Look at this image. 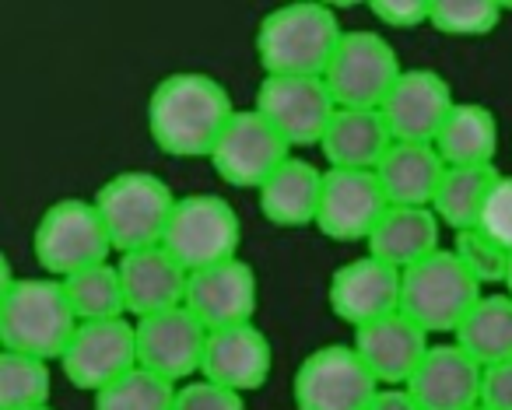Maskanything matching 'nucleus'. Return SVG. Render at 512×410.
<instances>
[{"instance_id":"f257e3e1","label":"nucleus","mask_w":512,"mask_h":410,"mask_svg":"<svg viewBox=\"0 0 512 410\" xmlns=\"http://www.w3.org/2000/svg\"><path fill=\"white\" fill-rule=\"evenodd\" d=\"M239 109L218 78L176 71L155 85L148 99V134L162 155L211 158Z\"/></svg>"},{"instance_id":"f03ea898","label":"nucleus","mask_w":512,"mask_h":410,"mask_svg":"<svg viewBox=\"0 0 512 410\" xmlns=\"http://www.w3.org/2000/svg\"><path fill=\"white\" fill-rule=\"evenodd\" d=\"M344 29L327 4L302 0L274 8L256 29V57L264 74L281 78H323Z\"/></svg>"},{"instance_id":"7ed1b4c3","label":"nucleus","mask_w":512,"mask_h":410,"mask_svg":"<svg viewBox=\"0 0 512 410\" xmlns=\"http://www.w3.org/2000/svg\"><path fill=\"white\" fill-rule=\"evenodd\" d=\"M81 319L71 309L64 284L57 277H18L0 291V344L4 351L60 361Z\"/></svg>"},{"instance_id":"20e7f679","label":"nucleus","mask_w":512,"mask_h":410,"mask_svg":"<svg viewBox=\"0 0 512 410\" xmlns=\"http://www.w3.org/2000/svg\"><path fill=\"white\" fill-rule=\"evenodd\" d=\"M176 200L179 197L169 190V183L151 176V172L134 169L106 179L95 193V207H99L102 225L113 239L116 256L162 246Z\"/></svg>"},{"instance_id":"39448f33","label":"nucleus","mask_w":512,"mask_h":410,"mask_svg":"<svg viewBox=\"0 0 512 410\" xmlns=\"http://www.w3.org/2000/svg\"><path fill=\"white\" fill-rule=\"evenodd\" d=\"M32 249H36L39 267L57 281L109 263L116 253L95 200L81 197H64L46 207L32 232Z\"/></svg>"},{"instance_id":"423d86ee","label":"nucleus","mask_w":512,"mask_h":410,"mask_svg":"<svg viewBox=\"0 0 512 410\" xmlns=\"http://www.w3.org/2000/svg\"><path fill=\"white\" fill-rule=\"evenodd\" d=\"M484 288L467 274L456 253L442 246L418 267L404 270V295H400V312L414 319L432 337H453L481 302Z\"/></svg>"},{"instance_id":"0eeeda50","label":"nucleus","mask_w":512,"mask_h":410,"mask_svg":"<svg viewBox=\"0 0 512 410\" xmlns=\"http://www.w3.org/2000/svg\"><path fill=\"white\" fill-rule=\"evenodd\" d=\"M242 221L225 197L214 193H186L176 200V211L165 228L162 246L186 270H204L239 256Z\"/></svg>"},{"instance_id":"6e6552de","label":"nucleus","mask_w":512,"mask_h":410,"mask_svg":"<svg viewBox=\"0 0 512 410\" xmlns=\"http://www.w3.org/2000/svg\"><path fill=\"white\" fill-rule=\"evenodd\" d=\"M400 74H404L400 57L383 32L351 29L344 32L323 81H327L337 106L379 109L386 102V95H390V88L397 85Z\"/></svg>"},{"instance_id":"1a4fd4ad","label":"nucleus","mask_w":512,"mask_h":410,"mask_svg":"<svg viewBox=\"0 0 512 410\" xmlns=\"http://www.w3.org/2000/svg\"><path fill=\"white\" fill-rule=\"evenodd\" d=\"M376 375L355 351V344L316 347L295 368L292 393L299 410H365L379 393Z\"/></svg>"},{"instance_id":"9d476101","label":"nucleus","mask_w":512,"mask_h":410,"mask_svg":"<svg viewBox=\"0 0 512 410\" xmlns=\"http://www.w3.org/2000/svg\"><path fill=\"white\" fill-rule=\"evenodd\" d=\"M57 365L74 389H85L92 396L102 393L109 382H116L130 368L141 365V358H137V323L130 316L81 323Z\"/></svg>"},{"instance_id":"9b49d317","label":"nucleus","mask_w":512,"mask_h":410,"mask_svg":"<svg viewBox=\"0 0 512 410\" xmlns=\"http://www.w3.org/2000/svg\"><path fill=\"white\" fill-rule=\"evenodd\" d=\"M288 158H292V144L256 109H239L221 134L211 165L218 179H225L235 190H260Z\"/></svg>"},{"instance_id":"f8f14e48","label":"nucleus","mask_w":512,"mask_h":410,"mask_svg":"<svg viewBox=\"0 0 512 410\" xmlns=\"http://www.w3.org/2000/svg\"><path fill=\"white\" fill-rule=\"evenodd\" d=\"M253 109L285 137L292 148L320 144L323 130L330 127L337 113V102L323 78H281L264 74L256 88Z\"/></svg>"},{"instance_id":"ddd939ff","label":"nucleus","mask_w":512,"mask_h":410,"mask_svg":"<svg viewBox=\"0 0 512 410\" xmlns=\"http://www.w3.org/2000/svg\"><path fill=\"white\" fill-rule=\"evenodd\" d=\"M134 323H137V358H141V368L176 382V386L197 379L200 365H204L207 333L211 330L186 305L155 312V316H141Z\"/></svg>"},{"instance_id":"4468645a","label":"nucleus","mask_w":512,"mask_h":410,"mask_svg":"<svg viewBox=\"0 0 512 410\" xmlns=\"http://www.w3.org/2000/svg\"><path fill=\"white\" fill-rule=\"evenodd\" d=\"M400 295H404V270L390 267L372 253L341 263L330 274L327 288L330 312L351 330H362L376 319L400 312Z\"/></svg>"},{"instance_id":"2eb2a0df","label":"nucleus","mask_w":512,"mask_h":410,"mask_svg":"<svg viewBox=\"0 0 512 410\" xmlns=\"http://www.w3.org/2000/svg\"><path fill=\"white\" fill-rule=\"evenodd\" d=\"M390 207L376 172L327 169L316 228L334 242H369Z\"/></svg>"},{"instance_id":"dca6fc26","label":"nucleus","mask_w":512,"mask_h":410,"mask_svg":"<svg viewBox=\"0 0 512 410\" xmlns=\"http://www.w3.org/2000/svg\"><path fill=\"white\" fill-rule=\"evenodd\" d=\"M456 109L453 88L439 71L428 67H411L397 78L386 102L379 106L393 141L435 144L439 130L446 127L449 113Z\"/></svg>"},{"instance_id":"f3484780","label":"nucleus","mask_w":512,"mask_h":410,"mask_svg":"<svg viewBox=\"0 0 512 410\" xmlns=\"http://www.w3.org/2000/svg\"><path fill=\"white\" fill-rule=\"evenodd\" d=\"M256 302H260V284L253 267L235 256V260L193 270L183 305L207 330H228V326L253 323Z\"/></svg>"},{"instance_id":"a211bd4d","label":"nucleus","mask_w":512,"mask_h":410,"mask_svg":"<svg viewBox=\"0 0 512 410\" xmlns=\"http://www.w3.org/2000/svg\"><path fill=\"white\" fill-rule=\"evenodd\" d=\"M484 365L474 354L463 351L456 340L432 344L418 372L407 382V393L421 410H470L481 403Z\"/></svg>"},{"instance_id":"6ab92c4d","label":"nucleus","mask_w":512,"mask_h":410,"mask_svg":"<svg viewBox=\"0 0 512 410\" xmlns=\"http://www.w3.org/2000/svg\"><path fill=\"white\" fill-rule=\"evenodd\" d=\"M355 351L362 354V361L369 365V372L376 375V382L383 389L407 386L411 375L418 372V365L425 361L428 347L435 344L432 333H425L414 323L407 312H393L386 319L355 330Z\"/></svg>"},{"instance_id":"aec40b11","label":"nucleus","mask_w":512,"mask_h":410,"mask_svg":"<svg viewBox=\"0 0 512 410\" xmlns=\"http://www.w3.org/2000/svg\"><path fill=\"white\" fill-rule=\"evenodd\" d=\"M271 368H274V347L256 323L207 333L204 365H200L204 379L246 396L256 393V389L271 379Z\"/></svg>"},{"instance_id":"412c9836","label":"nucleus","mask_w":512,"mask_h":410,"mask_svg":"<svg viewBox=\"0 0 512 410\" xmlns=\"http://www.w3.org/2000/svg\"><path fill=\"white\" fill-rule=\"evenodd\" d=\"M116 267H120L123 295H127V312L134 319L155 316V312L176 309V305L186 302L190 270L165 246L120 253L116 256Z\"/></svg>"},{"instance_id":"4be33fe9","label":"nucleus","mask_w":512,"mask_h":410,"mask_svg":"<svg viewBox=\"0 0 512 410\" xmlns=\"http://www.w3.org/2000/svg\"><path fill=\"white\" fill-rule=\"evenodd\" d=\"M393 134L379 109H344L337 106L330 127L323 130L320 151L330 169H362L376 172L383 155L390 151Z\"/></svg>"},{"instance_id":"5701e85b","label":"nucleus","mask_w":512,"mask_h":410,"mask_svg":"<svg viewBox=\"0 0 512 410\" xmlns=\"http://www.w3.org/2000/svg\"><path fill=\"white\" fill-rule=\"evenodd\" d=\"M376 176L393 207H432L435 190L446 176V162L435 144L393 141L376 165Z\"/></svg>"},{"instance_id":"b1692460","label":"nucleus","mask_w":512,"mask_h":410,"mask_svg":"<svg viewBox=\"0 0 512 410\" xmlns=\"http://www.w3.org/2000/svg\"><path fill=\"white\" fill-rule=\"evenodd\" d=\"M323 176L327 172H320L313 162L292 155L256 190L260 214L278 228L316 225V214H320V200H323Z\"/></svg>"},{"instance_id":"393cba45","label":"nucleus","mask_w":512,"mask_h":410,"mask_svg":"<svg viewBox=\"0 0 512 410\" xmlns=\"http://www.w3.org/2000/svg\"><path fill=\"white\" fill-rule=\"evenodd\" d=\"M365 246L390 267L411 270L442 249V221L432 207H390Z\"/></svg>"},{"instance_id":"a878e982","label":"nucleus","mask_w":512,"mask_h":410,"mask_svg":"<svg viewBox=\"0 0 512 410\" xmlns=\"http://www.w3.org/2000/svg\"><path fill=\"white\" fill-rule=\"evenodd\" d=\"M446 165H495L498 151V120L481 102H456L446 127L435 137Z\"/></svg>"},{"instance_id":"bb28decb","label":"nucleus","mask_w":512,"mask_h":410,"mask_svg":"<svg viewBox=\"0 0 512 410\" xmlns=\"http://www.w3.org/2000/svg\"><path fill=\"white\" fill-rule=\"evenodd\" d=\"M495 179V165H446V176H442L432 200V211L442 221V228H449V232L477 228Z\"/></svg>"},{"instance_id":"cd10ccee","label":"nucleus","mask_w":512,"mask_h":410,"mask_svg":"<svg viewBox=\"0 0 512 410\" xmlns=\"http://www.w3.org/2000/svg\"><path fill=\"white\" fill-rule=\"evenodd\" d=\"M453 340L481 365L512 361V295L509 291H484L481 302L470 309Z\"/></svg>"},{"instance_id":"c85d7f7f","label":"nucleus","mask_w":512,"mask_h":410,"mask_svg":"<svg viewBox=\"0 0 512 410\" xmlns=\"http://www.w3.org/2000/svg\"><path fill=\"white\" fill-rule=\"evenodd\" d=\"M60 284H64L67 298H71V309L78 312L81 323L130 316L116 260L99 263V267H88V270H81V274L67 277V281H60Z\"/></svg>"},{"instance_id":"c756f323","label":"nucleus","mask_w":512,"mask_h":410,"mask_svg":"<svg viewBox=\"0 0 512 410\" xmlns=\"http://www.w3.org/2000/svg\"><path fill=\"white\" fill-rule=\"evenodd\" d=\"M53 368L32 354L0 351V410L50 407Z\"/></svg>"},{"instance_id":"7c9ffc66","label":"nucleus","mask_w":512,"mask_h":410,"mask_svg":"<svg viewBox=\"0 0 512 410\" xmlns=\"http://www.w3.org/2000/svg\"><path fill=\"white\" fill-rule=\"evenodd\" d=\"M176 389V382L137 365L116 382H109L102 393H95V410H172Z\"/></svg>"},{"instance_id":"2f4dec72","label":"nucleus","mask_w":512,"mask_h":410,"mask_svg":"<svg viewBox=\"0 0 512 410\" xmlns=\"http://www.w3.org/2000/svg\"><path fill=\"white\" fill-rule=\"evenodd\" d=\"M505 8L495 0H435L432 29L453 39H484L498 29Z\"/></svg>"},{"instance_id":"473e14b6","label":"nucleus","mask_w":512,"mask_h":410,"mask_svg":"<svg viewBox=\"0 0 512 410\" xmlns=\"http://www.w3.org/2000/svg\"><path fill=\"white\" fill-rule=\"evenodd\" d=\"M449 249H453L456 260L467 267V274L474 277L481 288H488V284H505L512 253L505 246H498L488 232H481V228L453 232V246Z\"/></svg>"},{"instance_id":"72a5a7b5","label":"nucleus","mask_w":512,"mask_h":410,"mask_svg":"<svg viewBox=\"0 0 512 410\" xmlns=\"http://www.w3.org/2000/svg\"><path fill=\"white\" fill-rule=\"evenodd\" d=\"M172 410H246V396L228 386H218V382L204 379V375H197V379L183 382V386L176 389Z\"/></svg>"},{"instance_id":"f704fd0d","label":"nucleus","mask_w":512,"mask_h":410,"mask_svg":"<svg viewBox=\"0 0 512 410\" xmlns=\"http://www.w3.org/2000/svg\"><path fill=\"white\" fill-rule=\"evenodd\" d=\"M481 232H488L498 246H505L512 253V176L498 172L495 186H491L488 200H484L481 221H477Z\"/></svg>"},{"instance_id":"c9c22d12","label":"nucleus","mask_w":512,"mask_h":410,"mask_svg":"<svg viewBox=\"0 0 512 410\" xmlns=\"http://www.w3.org/2000/svg\"><path fill=\"white\" fill-rule=\"evenodd\" d=\"M369 15L376 18L383 29H421L432 22V4L428 0H372Z\"/></svg>"},{"instance_id":"e433bc0d","label":"nucleus","mask_w":512,"mask_h":410,"mask_svg":"<svg viewBox=\"0 0 512 410\" xmlns=\"http://www.w3.org/2000/svg\"><path fill=\"white\" fill-rule=\"evenodd\" d=\"M481 403H488V407H495V410H512V361L484 365Z\"/></svg>"},{"instance_id":"4c0bfd02","label":"nucleus","mask_w":512,"mask_h":410,"mask_svg":"<svg viewBox=\"0 0 512 410\" xmlns=\"http://www.w3.org/2000/svg\"><path fill=\"white\" fill-rule=\"evenodd\" d=\"M365 410H421V407L404 386H393V389H379Z\"/></svg>"},{"instance_id":"58836bf2","label":"nucleus","mask_w":512,"mask_h":410,"mask_svg":"<svg viewBox=\"0 0 512 410\" xmlns=\"http://www.w3.org/2000/svg\"><path fill=\"white\" fill-rule=\"evenodd\" d=\"M502 288H505V291H509V295H512V260H509V274H505V284H502Z\"/></svg>"},{"instance_id":"ea45409f","label":"nucleus","mask_w":512,"mask_h":410,"mask_svg":"<svg viewBox=\"0 0 512 410\" xmlns=\"http://www.w3.org/2000/svg\"><path fill=\"white\" fill-rule=\"evenodd\" d=\"M470 410H495V407H488V403H477V407H470Z\"/></svg>"},{"instance_id":"a19ab883","label":"nucleus","mask_w":512,"mask_h":410,"mask_svg":"<svg viewBox=\"0 0 512 410\" xmlns=\"http://www.w3.org/2000/svg\"><path fill=\"white\" fill-rule=\"evenodd\" d=\"M36 410H53V407H36Z\"/></svg>"}]
</instances>
